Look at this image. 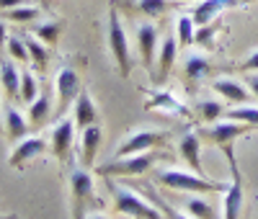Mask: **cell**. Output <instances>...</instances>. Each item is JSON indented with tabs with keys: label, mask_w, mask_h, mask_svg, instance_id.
Here are the masks:
<instances>
[{
	"label": "cell",
	"mask_w": 258,
	"mask_h": 219,
	"mask_svg": "<svg viewBox=\"0 0 258 219\" xmlns=\"http://www.w3.org/2000/svg\"><path fill=\"white\" fill-rule=\"evenodd\" d=\"M155 181L165 188L183 191V193H225L227 191V183L222 181H214L209 175H199L194 170H176V168L158 170Z\"/></svg>",
	"instance_id": "6da1fadb"
},
{
	"label": "cell",
	"mask_w": 258,
	"mask_h": 219,
	"mask_svg": "<svg viewBox=\"0 0 258 219\" xmlns=\"http://www.w3.org/2000/svg\"><path fill=\"white\" fill-rule=\"evenodd\" d=\"M163 158H168L165 152L147 150V152H137V155H129V158H116L111 163H103L96 168V173L103 175V178H137V175H145Z\"/></svg>",
	"instance_id": "7a4b0ae2"
},
{
	"label": "cell",
	"mask_w": 258,
	"mask_h": 219,
	"mask_svg": "<svg viewBox=\"0 0 258 219\" xmlns=\"http://www.w3.org/2000/svg\"><path fill=\"white\" fill-rule=\"evenodd\" d=\"M70 206H73V219H85L88 209H101V201L93 193V175L83 165L70 170Z\"/></svg>",
	"instance_id": "3957f363"
},
{
	"label": "cell",
	"mask_w": 258,
	"mask_h": 219,
	"mask_svg": "<svg viewBox=\"0 0 258 219\" xmlns=\"http://www.w3.org/2000/svg\"><path fill=\"white\" fill-rule=\"evenodd\" d=\"M109 191H111V199H114L116 214L135 216V219H165V214H163L155 204L145 201L142 196L135 193L132 188H126V186H119V183L109 181Z\"/></svg>",
	"instance_id": "277c9868"
},
{
	"label": "cell",
	"mask_w": 258,
	"mask_h": 219,
	"mask_svg": "<svg viewBox=\"0 0 258 219\" xmlns=\"http://www.w3.org/2000/svg\"><path fill=\"white\" fill-rule=\"evenodd\" d=\"M106 41H109V52L116 62L119 78H129L132 72V52H129V41H126V31L119 18L116 6L109 8V21H106Z\"/></svg>",
	"instance_id": "5b68a950"
},
{
	"label": "cell",
	"mask_w": 258,
	"mask_h": 219,
	"mask_svg": "<svg viewBox=\"0 0 258 219\" xmlns=\"http://www.w3.org/2000/svg\"><path fill=\"white\" fill-rule=\"evenodd\" d=\"M253 129H255V126H250V124H245V121H232V119H227V121L204 124V129L199 131V134H202L209 144H217L227 158H235V150H232L235 139L243 137V134H250Z\"/></svg>",
	"instance_id": "8992f818"
},
{
	"label": "cell",
	"mask_w": 258,
	"mask_h": 219,
	"mask_svg": "<svg viewBox=\"0 0 258 219\" xmlns=\"http://www.w3.org/2000/svg\"><path fill=\"white\" fill-rule=\"evenodd\" d=\"M83 85H80V78L75 72V67L70 64H62L57 70V78H54V96H57V106H54V114L57 119L68 116V108L75 103V98L80 96Z\"/></svg>",
	"instance_id": "52a82bcc"
},
{
	"label": "cell",
	"mask_w": 258,
	"mask_h": 219,
	"mask_svg": "<svg viewBox=\"0 0 258 219\" xmlns=\"http://www.w3.org/2000/svg\"><path fill=\"white\" fill-rule=\"evenodd\" d=\"M168 131H158V129H135L114 152V160L116 158H129V155H137V152H147V150H155L163 142H168Z\"/></svg>",
	"instance_id": "ba28073f"
},
{
	"label": "cell",
	"mask_w": 258,
	"mask_h": 219,
	"mask_svg": "<svg viewBox=\"0 0 258 219\" xmlns=\"http://www.w3.org/2000/svg\"><path fill=\"white\" fill-rule=\"evenodd\" d=\"M230 163V183H227V191L222 193V219H240V211H243V204H245V188H243V175H240V168H238V160L235 158H227Z\"/></svg>",
	"instance_id": "9c48e42d"
},
{
	"label": "cell",
	"mask_w": 258,
	"mask_h": 219,
	"mask_svg": "<svg viewBox=\"0 0 258 219\" xmlns=\"http://www.w3.org/2000/svg\"><path fill=\"white\" fill-rule=\"evenodd\" d=\"M75 119L73 116H62L54 121L52 126V137H49V147H52V155L59 160V163H70L73 158V142H75Z\"/></svg>",
	"instance_id": "30bf717a"
},
{
	"label": "cell",
	"mask_w": 258,
	"mask_h": 219,
	"mask_svg": "<svg viewBox=\"0 0 258 219\" xmlns=\"http://www.w3.org/2000/svg\"><path fill=\"white\" fill-rule=\"evenodd\" d=\"M178 49H181L178 39L173 34H165V39L160 41V47H158V64H155V70L150 72V80H153L155 88H160L170 78V70H173V62H176Z\"/></svg>",
	"instance_id": "8fae6325"
},
{
	"label": "cell",
	"mask_w": 258,
	"mask_h": 219,
	"mask_svg": "<svg viewBox=\"0 0 258 219\" xmlns=\"http://www.w3.org/2000/svg\"><path fill=\"white\" fill-rule=\"evenodd\" d=\"M160 34H158V26L145 21V24L137 26V49H140V59L145 64L147 72L155 70V59H158V47H160Z\"/></svg>",
	"instance_id": "7c38bea8"
},
{
	"label": "cell",
	"mask_w": 258,
	"mask_h": 219,
	"mask_svg": "<svg viewBox=\"0 0 258 219\" xmlns=\"http://www.w3.org/2000/svg\"><path fill=\"white\" fill-rule=\"evenodd\" d=\"M238 6H248V0H202V3L194 8L191 18L197 26H207L212 21H217L227 8H238Z\"/></svg>",
	"instance_id": "4fadbf2b"
},
{
	"label": "cell",
	"mask_w": 258,
	"mask_h": 219,
	"mask_svg": "<svg viewBox=\"0 0 258 219\" xmlns=\"http://www.w3.org/2000/svg\"><path fill=\"white\" fill-rule=\"evenodd\" d=\"M47 150H49V144L41 139V137H26V139L16 142V147H13V152H11V160H8V163H11L13 168H24V165H29L31 160L41 158Z\"/></svg>",
	"instance_id": "5bb4252c"
},
{
	"label": "cell",
	"mask_w": 258,
	"mask_h": 219,
	"mask_svg": "<svg viewBox=\"0 0 258 219\" xmlns=\"http://www.w3.org/2000/svg\"><path fill=\"white\" fill-rule=\"evenodd\" d=\"M178 152H181V160L188 165V170L207 175V170L202 165V134L199 131H186L178 142Z\"/></svg>",
	"instance_id": "9a60e30c"
},
{
	"label": "cell",
	"mask_w": 258,
	"mask_h": 219,
	"mask_svg": "<svg viewBox=\"0 0 258 219\" xmlns=\"http://www.w3.org/2000/svg\"><path fill=\"white\" fill-rule=\"evenodd\" d=\"M13 62L16 59L11 54H0V85H3V93L11 103L21 101V72Z\"/></svg>",
	"instance_id": "2e32d148"
},
{
	"label": "cell",
	"mask_w": 258,
	"mask_h": 219,
	"mask_svg": "<svg viewBox=\"0 0 258 219\" xmlns=\"http://www.w3.org/2000/svg\"><path fill=\"white\" fill-rule=\"evenodd\" d=\"M150 98L145 101V108L147 111H163V114H178V116H188V108L170 93V91H163V88H155L153 93H147Z\"/></svg>",
	"instance_id": "e0dca14e"
},
{
	"label": "cell",
	"mask_w": 258,
	"mask_h": 219,
	"mask_svg": "<svg viewBox=\"0 0 258 219\" xmlns=\"http://www.w3.org/2000/svg\"><path fill=\"white\" fill-rule=\"evenodd\" d=\"M29 129H31L29 119L21 114L13 103H6V108H3V131L8 134V139H11V142L26 139V137H29Z\"/></svg>",
	"instance_id": "ac0fdd59"
},
{
	"label": "cell",
	"mask_w": 258,
	"mask_h": 219,
	"mask_svg": "<svg viewBox=\"0 0 258 219\" xmlns=\"http://www.w3.org/2000/svg\"><path fill=\"white\" fill-rule=\"evenodd\" d=\"M114 6H124L145 18H160L163 13L178 8V3H173V0H114Z\"/></svg>",
	"instance_id": "d6986e66"
},
{
	"label": "cell",
	"mask_w": 258,
	"mask_h": 219,
	"mask_svg": "<svg viewBox=\"0 0 258 219\" xmlns=\"http://www.w3.org/2000/svg\"><path fill=\"white\" fill-rule=\"evenodd\" d=\"M101 139H103V129L98 124L80 131V165L83 168L91 170L96 165V152L101 147Z\"/></svg>",
	"instance_id": "ffe728a7"
},
{
	"label": "cell",
	"mask_w": 258,
	"mask_h": 219,
	"mask_svg": "<svg viewBox=\"0 0 258 219\" xmlns=\"http://www.w3.org/2000/svg\"><path fill=\"white\" fill-rule=\"evenodd\" d=\"M73 119H75L78 131H83V129H88V126L98 124V111H96V103H93L91 93L85 91V88L80 91V96H78V98H75V103H73Z\"/></svg>",
	"instance_id": "44dd1931"
},
{
	"label": "cell",
	"mask_w": 258,
	"mask_h": 219,
	"mask_svg": "<svg viewBox=\"0 0 258 219\" xmlns=\"http://www.w3.org/2000/svg\"><path fill=\"white\" fill-rule=\"evenodd\" d=\"M214 72V64L212 59H207L204 54H188L186 62H183V80L188 85H199L202 80H207L209 75Z\"/></svg>",
	"instance_id": "7402d4cb"
},
{
	"label": "cell",
	"mask_w": 258,
	"mask_h": 219,
	"mask_svg": "<svg viewBox=\"0 0 258 219\" xmlns=\"http://www.w3.org/2000/svg\"><path fill=\"white\" fill-rule=\"evenodd\" d=\"M212 91L217 93V96H222V101H225L227 106H245V103L250 101L245 85L235 83V80H227V78L214 80V83H212Z\"/></svg>",
	"instance_id": "603a6c76"
},
{
	"label": "cell",
	"mask_w": 258,
	"mask_h": 219,
	"mask_svg": "<svg viewBox=\"0 0 258 219\" xmlns=\"http://www.w3.org/2000/svg\"><path fill=\"white\" fill-rule=\"evenodd\" d=\"M52 106H54V101H52V93L49 91H41L39 96H36V101L34 103H29V124H31V129H41L49 119H52Z\"/></svg>",
	"instance_id": "cb8c5ba5"
},
{
	"label": "cell",
	"mask_w": 258,
	"mask_h": 219,
	"mask_svg": "<svg viewBox=\"0 0 258 219\" xmlns=\"http://www.w3.org/2000/svg\"><path fill=\"white\" fill-rule=\"evenodd\" d=\"M227 103L225 101H212V98H204V101H199L197 103V108H194V114L199 116V121L202 124H214L220 116H225L227 114Z\"/></svg>",
	"instance_id": "d4e9b609"
},
{
	"label": "cell",
	"mask_w": 258,
	"mask_h": 219,
	"mask_svg": "<svg viewBox=\"0 0 258 219\" xmlns=\"http://www.w3.org/2000/svg\"><path fill=\"white\" fill-rule=\"evenodd\" d=\"M64 31V21L59 18H52V21H41L39 26H34V36L39 41H44L47 47H57V41H59V34Z\"/></svg>",
	"instance_id": "484cf974"
},
{
	"label": "cell",
	"mask_w": 258,
	"mask_h": 219,
	"mask_svg": "<svg viewBox=\"0 0 258 219\" xmlns=\"http://www.w3.org/2000/svg\"><path fill=\"white\" fill-rule=\"evenodd\" d=\"M24 36V41H26V47H29V57H31V62L36 64V70H47V64H49V49H47V44L44 41H39L31 31L29 34H21Z\"/></svg>",
	"instance_id": "4316f807"
},
{
	"label": "cell",
	"mask_w": 258,
	"mask_h": 219,
	"mask_svg": "<svg viewBox=\"0 0 258 219\" xmlns=\"http://www.w3.org/2000/svg\"><path fill=\"white\" fill-rule=\"evenodd\" d=\"M186 211H188L194 219H220V216H217V209H214V206L204 199V196H188Z\"/></svg>",
	"instance_id": "83f0119b"
},
{
	"label": "cell",
	"mask_w": 258,
	"mask_h": 219,
	"mask_svg": "<svg viewBox=\"0 0 258 219\" xmlns=\"http://www.w3.org/2000/svg\"><path fill=\"white\" fill-rule=\"evenodd\" d=\"M39 6H18V8H11V11H3L0 16H3L6 21H13V24H31V21H36L41 16Z\"/></svg>",
	"instance_id": "f1b7e54d"
},
{
	"label": "cell",
	"mask_w": 258,
	"mask_h": 219,
	"mask_svg": "<svg viewBox=\"0 0 258 219\" xmlns=\"http://www.w3.org/2000/svg\"><path fill=\"white\" fill-rule=\"evenodd\" d=\"M225 116L232 119V121H245V124L258 129V108L255 106H248V103L245 106H232V108H227Z\"/></svg>",
	"instance_id": "f546056e"
},
{
	"label": "cell",
	"mask_w": 258,
	"mask_h": 219,
	"mask_svg": "<svg viewBox=\"0 0 258 219\" xmlns=\"http://www.w3.org/2000/svg\"><path fill=\"white\" fill-rule=\"evenodd\" d=\"M39 96V80L34 78V72H21V103H34Z\"/></svg>",
	"instance_id": "4dcf8cb0"
},
{
	"label": "cell",
	"mask_w": 258,
	"mask_h": 219,
	"mask_svg": "<svg viewBox=\"0 0 258 219\" xmlns=\"http://www.w3.org/2000/svg\"><path fill=\"white\" fill-rule=\"evenodd\" d=\"M194 26H197V24H194V18L191 16H181L178 18V47L181 49H186V47H191V44H194V36H197V31H194Z\"/></svg>",
	"instance_id": "1f68e13d"
},
{
	"label": "cell",
	"mask_w": 258,
	"mask_h": 219,
	"mask_svg": "<svg viewBox=\"0 0 258 219\" xmlns=\"http://www.w3.org/2000/svg\"><path fill=\"white\" fill-rule=\"evenodd\" d=\"M8 54L16 59V62H31V57H29V47H26V41H24V36H8Z\"/></svg>",
	"instance_id": "d6a6232c"
},
{
	"label": "cell",
	"mask_w": 258,
	"mask_h": 219,
	"mask_svg": "<svg viewBox=\"0 0 258 219\" xmlns=\"http://www.w3.org/2000/svg\"><path fill=\"white\" fill-rule=\"evenodd\" d=\"M150 201H153V204H155V206H158V209H160V211H163V214L168 216V219H194L191 214L186 216V214L176 211V209L170 206V204H165V199H160V196H155V193H150Z\"/></svg>",
	"instance_id": "836d02e7"
},
{
	"label": "cell",
	"mask_w": 258,
	"mask_h": 219,
	"mask_svg": "<svg viewBox=\"0 0 258 219\" xmlns=\"http://www.w3.org/2000/svg\"><path fill=\"white\" fill-rule=\"evenodd\" d=\"M238 70H240V72H258V49H255V52H250V54H248V59L238 64Z\"/></svg>",
	"instance_id": "e575fe53"
},
{
	"label": "cell",
	"mask_w": 258,
	"mask_h": 219,
	"mask_svg": "<svg viewBox=\"0 0 258 219\" xmlns=\"http://www.w3.org/2000/svg\"><path fill=\"white\" fill-rule=\"evenodd\" d=\"M245 83H248V88H250V93L258 98V75H255V72H245Z\"/></svg>",
	"instance_id": "d590c367"
},
{
	"label": "cell",
	"mask_w": 258,
	"mask_h": 219,
	"mask_svg": "<svg viewBox=\"0 0 258 219\" xmlns=\"http://www.w3.org/2000/svg\"><path fill=\"white\" fill-rule=\"evenodd\" d=\"M18 6H26V0H0V11H11Z\"/></svg>",
	"instance_id": "8d00e7d4"
},
{
	"label": "cell",
	"mask_w": 258,
	"mask_h": 219,
	"mask_svg": "<svg viewBox=\"0 0 258 219\" xmlns=\"http://www.w3.org/2000/svg\"><path fill=\"white\" fill-rule=\"evenodd\" d=\"M6 44H8V29H6L3 21H0V49H3Z\"/></svg>",
	"instance_id": "74e56055"
},
{
	"label": "cell",
	"mask_w": 258,
	"mask_h": 219,
	"mask_svg": "<svg viewBox=\"0 0 258 219\" xmlns=\"http://www.w3.org/2000/svg\"><path fill=\"white\" fill-rule=\"evenodd\" d=\"M34 3H39L44 11H49V8H52V0H34Z\"/></svg>",
	"instance_id": "f35d334b"
},
{
	"label": "cell",
	"mask_w": 258,
	"mask_h": 219,
	"mask_svg": "<svg viewBox=\"0 0 258 219\" xmlns=\"http://www.w3.org/2000/svg\"><path fill=\"white\" fill-rule=\"evenodd\" d=\"M85 219H109L106 214H93V216H85Z\"/></svg>",
	"instance_id": "ab89813d"
},
{
	"label": "cell",
	"mask_w": 258,
	"mask_h": 219,
	"mask_svg": "<svg viewBox=\"0 0 258 219\" xmlns=\"http://www.w3.org/2000/svg\"><path fill=\"white\" fill-rule=\"evenodd\" d=\"M248 3H253V0H248Z\"/></svg>",
	"instance_id": "60d3db41"
}]
</instances>
